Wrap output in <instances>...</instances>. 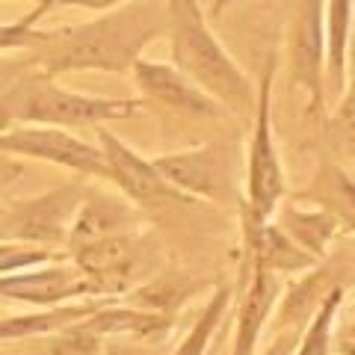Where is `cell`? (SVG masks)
Returning <instances> with one entry per match:
<instances>
[{
    "mask_svg": "<svg viewBox=\"0 0 355 355\" xmlns=\"http://www.w3.org/2000/svg\"><path fill=\"white\" fill-rule=\"evenodd\" d=\"M128 0H53V6H77V9H89V12H110Z\"/></svg>",
    "mask_w": 355,
    "mask_h": 355,
    "instance_id": "cell-29",
    "label": "cell"
},
{
    "mask_svg": "<svg viewBox=\"0 0 355 355\" xmlns=\"http://www.w3.org/2000/svg\"><path fill=\"white\" fill-rule=\"evenodd\" d=\"M275 225H279L299 249H305L311 258L320 261V258H326L329 243L338 237L340 219L335 214H329V210H323V207L302 210L296 205H287V207H282Z\"/></svg>",
    "mask_w": 355,
    "mask_h": 355,
    "instance_id": "cell-20",
    "label": "cell"
},
{
    "mask_svg": "<svg viewBox=\"0 0 355 355\" xmlns=\"http://www.w3.org/2000/svg\"><path fill=\"white\" fill-rule=\"evenodd\" d=\"M36 3H42V0H36Z\"/></svg>",
    "mask_w": 355,
    "mask_h": 355,
    "instance_id": "cell-32",
    "label": "cell"
},
{
    "mask_svg": "<svg viewBox=\"0 0 355 355\" xmlns=\"http://www.w3.org/2000/svg\"><path fill=\"white\" fill-rule=\"evenodd\" d=\"M355 0H326L323 6V44H326V71L335 89H343L347 57L352 42Z\"/></svg>",
    "mask_w": 355,
    "mask_h": 355,
    "instance_id": "cell-21",
    "label": "cell"
},
{
    "mask_svg": "<svg viewBox=\"0 0 355 355\" xmlns=\"http://www.w3.org/2000/svg\"><path fill=\"white\" fill-rule=\"evenodd\" d=\"M15 125H48V128H92L104 121L137 119L142 101L137 98H98L62 89L51 80H30L6 98Z\"/></svg>",
    "mask_w": 355,
    "mask_h": 355,
    "instance_id": "cell-4",
    "label": "cell"
},
{
    "mask_svg": "<svg viewBox=\"0 0 355 355\" xmlns=\"http://www.w3.org/2000/svg\"><path fill=\"white\" fill-rule=\"evenodd\" d=\"M33 355H104V338L86 326V320L57 329L51 335L33 338Z\"/></svg>",
    "mask_w": 355,
    "mask_h": 355,
    "instance_id": "cell-24",
    "label": "cell"
},
{
    "mask_svg": "<svg viewBox=\"0 0 355 355\" xmlns=\"http://www.w3.org/2000/svg\"><path fill=\"white\" fill-rule=\"evenodd\" d=\"M338 284H352V254H335V258H320L302 279L287 284V291L279 296L272 308V329H299L314 317V311L326 299V293Z\"/></svg>",
    "mask_w": 355,
    "mask_h": 355,
    "instance_id": "cell-10",
    "label": "cell"
},
{
    "mask_svg": "<svg viewBox=\"0 0 355 355\" xmlns=\"http://www.w3.org/2000/svg\"><path fill=\"white\" fill-rule=\"evenodd\" d=\"M349 293V284H338L326 293V299L314 311V317L299 331V343L293 355H329L331 349V329H335L338 311L343 305V296Z\"/></svg>",
    "mask_w": 355,
    "mask_h": 355,
    "instance_id": "cell-22",
    "label": "cell"
},
{
    "mask_svg": "<svg viewBox=\"0 0 355 355\" xmlns=\"http://www.w3.org/2000/svg\"><path fill=\"white\" fill-rule=\"evenodd\" d=\"M225 3H231V0H214V12H219V9L225 6Z\"/></svg>",
    "mask_w": 355,
    "mask_h": 355,
    "instance_id": "cell-31",
    "label": "cell"
},
{
    "mask_svg": "<svg viewBox=\"0 0 355 355\" xmlns=\"http://www.w3.org/2000/svg\"><path fill=\"white\" fill-rule=\"evenodd\" d=\"M104 355H160V349H154V343H137V340L107 338L104 340Z\"/></svg>",
    "mask_w": 355,
    "mask_h": 355,
    "instance_id": "cell-27",
    "label": "cell"
},
{
    "mask_svg": "<svg viewBox=\"0 0 355 355\" xmlns=\"http://www.w3.org/2000/svg\"><path fill=\"white\" fill-rule=\"evenodd\" d=\"M175 320H166L151 311L130 308L119 299H110L95 314L86 317V326L98 331L104 340L107 338H121V340H137V343H163L169 338Z\"/></svg>",
    "mask_w": 355,
    "mask_h": 355,
    "instance_id": "cell-17",
    "label": "cell"
},
{
    "mask_svg": "<svg viewBox=\"0 0 355 355\" xmlns=\"http://www.w3.org/2000/svg\"><path fill=\"white\" fill-rule=\"evenodd\" d=\"M166 0H128L86 24L39 30V39L30 51L33 62L48 77L69 71L128 74L142 48L151 39L166 36Z\"/></svg>",
    "mask_w": 355,
    "mask_h": 355,
    "instance_id": "cell-1",
    "label": "cell"
},
{
    "mask_svg": "<svg viewBox=\"0 0 355 355\" xmlns=\"http://www.w3.org/2000/svg\"><path fill=\"white\" fill-rule=\"evenodd\" d=\"M110 299H77V302H65L57 308H33L27 314H9L0 317V343H12V340H33L42 335H51L57 329H65L71 323H80L89 314H95L98 308Z\"/></svg>",
    "mask_w": 355,
    "mask_h": 355,
    "instance_id": "cell-18",
    "label": "cell"
},
{
    "mask_svg": "<svg viewBox=\"0 0 355 355\" xmlns=\"http://www.w3.org/2000/svg\"><path fill=\"white\" fill-rule=\"evenodd\" d=\"M243 240H246V266H261L275 275L284 272H305L317 263L305 249L275 225V222H252L243 214Z\"/></svg>",
    "mask_w": 355,
    "mask_h": 355,
    "instance_id": "cell-16",
    "label": "cell"
},
{
    "mask_svg": "<svg viewBox=\"0 0 355 355\" xmlns=\"http://www.w3.org/2000/svg\"><path fill=\"white\" fill-rule=\"evenodd\" d=\"M293 83L308 98V110H323V69H326V44H323V0H302L293 24Z\"/></svg>",
    "mask_w": 355,
    "mask_h": 355,
    "instance_id": "cell-12",
    "label": "cell"
},
{
    "mask_svg": "<svg viewBox=\"0 0 355 355\" xmlns=\"http://www.w3.org/2000/svg\"><path fill=\"white\" fill-rule=\"evenodd\" d=\"M133 80L137 89L148 101H157L178 113H190V116H205V119H219L225 116V107H219L207 92H202L184 71H178L175 65L166 62H151V60H137L133 62Z\"/></svg>",
    "mask_w": 355,
    "mask_h": 355,
    "instance_id": "cell-13",
    "label": "cell"
},
{
    "mask_svg": "<svg viewBox=\"0 0 355 355\" xmlns=\"http://www.w3.org/2000/svg\"><path fill=\"white\" fill-rule=\"evenodd\" d=\"M231 296H234V291H231L228 284H219L214 291V296L207 299V305L202 308V314H198L193 329L184 335V340L178 343V349L172 355H205L207 347H210V340H214V335L222 326V320H225Z\"/></svg>",
    "mask_w": 355,
    "mask_h": 355,
    "instance_id": "cell-23",
    "label": "cell"
},
{
    "mask_svg": "<svg viewBox=\"0 0 355 355\" xmlns=\"http://www.w3.org/2000/svg\"><path fill=\"white\" fill-rule=\"evenodd\" d=\"M299 343V329H282L275 331L272 343H266V349L261 355H293Z\"/></svg>",
    "mask_w": 355,
    "mask_h": 355,
    "instance_id": "cell-28",
    "label": "cell"
},
{
    "mask_svg": "<svg viewBox=\"0 0 355 355\" xmlns=\"http://www.w3.org/2000/svg\"><path fill=\"white\" fill-rule=\"evenodd\" d=\"M98 148L107 163V181L119 187V193L137 207H166V205H193L190 196L178 193L166 178L154 169L137 148L113 130H98Z\"/></svg>",
    "mask_w": 355,
    "mask_h": 355,
    "instance_id": "cell-8",
    "label": "cell"
},
{
    "mask_svg": "<svg viewBox=\"0 0 355 355\" xmlns=\"http://www.w3.org/2000/svg\"><path fill=\"white\" fill-rule=\"evenodd\" d=\"M202 282L193 279L190 272H169L160 270L157 275H151L148 282H142L139 287H133L130 293H125L119 302H125L130 308L139 311H151L166 320H175V314L181 311L190 299L202 291Z\"/></svg>",
    "mask_w": 355,
    "mask_h": 355,
    "instance_id": "cell-19",
    "label": "cell"
},
{
    "mask_svg": "<svg viewBox=\"0 0 355 355\" xmlns=\"http://www.w3.org/2000/svg\"><path fill=\"white\" fill-rule=\"evenodd\" d=\"M65 254L42 246H30V243H15V240H0V275L21 272L30 266H42L51 261H60Z\"/></svg>",
    "mask_w": 355,
    "mask_h": 355,
    "instance_id": "cell-25",
    "label": "cell"
},
{
    "mask_svg": "<svg viewBox=\"0 0 355 355\" xmlns=\"http://www.w3.org/2000/svg\"><path fill=\"white\" fill-rule=\"evenodd\" d=\"M272 74L275 53L266 57L258 95H254L252 116V142H249V166H246V202L243 214L252 222H270L284 198V169L272 137Z\"/></svg>",
    "mask_w": 355,
    "mask_h": 355,
    "instance_id": "cell-5",
    "label": "cell"
},
{
    "mask_svg": "<svg viewBox=\"0 0 355 355\" xmlns=\"http://www.w3.org/2000/svg\"><path fill=\"white\" fill-rule=\"evenodd\" d=\"M0 154L24 160H42L60 169H69L83 178H101L107 181V163L104 154L92 142H83L80 137L48 125H12L0 133Z\"/></svg>",
    "mask_w": 355,
    "mask_h": 355,
    "instance_id": "cell-7",
    "label": "cell"
},
{
    "mask_svg": "<svg viewBox=\"0 0 355 355\" xmlns=\"http://www.w3.org/2000/svg\"><path fill=\"white\" fill-rule=\"evenodd\" d=\"M65 258L0 275V299L30 308H57L65 302H77V299H98L83 272Z\"/></svg>",
    "mask_w": 355,
    "mask_h": 355,
    "instance_id": "cell-9",
    "label": "cell"
},
{
    "mask_svg": "<svg viewBox=\"0 0 355 355\" xmlns=\"http://www.w3.org/2000/svg\"><path fill=\"white\" fill-rule=\"evenodd\" d=\"M83 196V184H62L44 196L12 205L0 214V240L30 243V246L60 252Z\"/></svg>",
    "mask_w": 355,
    "mask_h": 355,
    "instance_id": "cell-6",
    "label": "cell"
},
{
    "mask_svg": "<svg viewBox=\"0 0 355 355\" xmlns=\"http://www.w3.org/2000/svg\"><path fill=\"white\" fill-rule=\"evenodd\" d=\"M71 263L92 284L95 296L121 299L163 266V246L148 228H133L69 252Z\"/></svg>",
    "mask_w": 355,
    "mask_h": 355,
    "instance_id": "cell-3",
    "label": "cell"
},
{
    "mask_svg": "<svg viewBox=\"0 0 355 355\" xmlns=\"http://www.w3.org/2000/svg\"><path fill=\"white\" fill-rule=\"evenodd\" d=\"M154 169H157L166 181H169L178 193L205 202H216L222 205L231 190V175L225 157L216 148H190V151H172L163 157H154Z\"/></svg>",
    "mask_w": 355,
    "mask_h": 355,
    "instance_id": "cell-11",
    "label": "cell"
},
{
    "mask_svg": "<svg viewBox=\"0 0 355 355\" xmlns=\"http://www.w3.org/2000/svg\"><path fill=\"white\" fill-rule=\"evenodd\" d=\"M53 6V0H42L36 3L33 12H27L24 18L12 21V24H0V51H9V48H33L39 39V30H36V21L48 12Z\"/></svg>",
    "mask_w": 355,
    "mask_h": 355,
    "instance_id": "cell-26",
    "label": "cell"
},
{
    "mask_svg": "<svg viewBox=\"0 0 355 355\" xmlns=\"http://www.w3.org/2000/svg\"><path fill=\"white\" fill-rule=\"evenodd\" d=\"M15 121H12V113H9V107H6V101H0V133L3 130H9Z\"/></svg>",
    "mask_w": 355,
    "mask_h": 355,
    "instance_id": "cell-30",
    "label": "cell"
},
{
    "mask_svg": "<svg viewBox=\"0 0 355 355\" xmlns=\"http://www.w3.org/2000/svg\"><path fill=\"white\" fill-rule=\"evenodd\" d=\"M243 279H246V287H243V299H240V308H237V326H234V340H231V355H254L263 329L272 317V308L282 296V275H275L270 270L246 266Z\"/></svg>",
    "mask_w": 355,
    "mask_h": 355,
    "instance_id": "cell-14",
    "label": "cell"
},
{
    "mask_svg": "<svg viewBox=\"0 0 355 355\" xmlns=\"http://www.w3.org/2000/svg\"><path fill=\"white\" fill-rule=\"evenodd\" d=\"M166 9H169L166 36L172 42V65L184 71L219 107L246 116L254 107L249 77L240 71L231 53L210 33L202 9H198V0H166Z\"/></svg>",
    "mask_w": 355,
    "mask_h": 355,
    "instance_id": "cell-2",
    "label": "cell"
},
{
    "mask_svg": "<svg viewBox=\"0 0 355 355\" xmlns=\"http://www.w3.org/2000/svg\"><path fill=\"white\" fill-rule=\"evenodd\" d=\"M142 228V214L137 205L125 202V196H104V193H86L80 207L69 225V237L65 246L80 249L86 243L113 237V234H125V231Z\"/></svg>",
    "mask_w": 355,
    "mask_h": 355,
    "instance_id": "cell-15",
    "label": "cell"
}]
</instances>
